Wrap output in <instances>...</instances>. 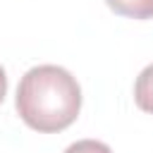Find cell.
Here are the masks:
<instances>
[{
    "instance_id": "obj_5",
    "label": "cell",
    "mask_w": 153,
    "mask_h": 153,
    "mask_svg": "<svg viewBox=\"0 0 153 153\" xmlns=\"http://www.w3.org/2000/svg\"><path fill=\"white\" fill-rule=\"evenodd\" d=\"M5 93H7V76H5V69L0 67V103H2Z\"/></svg>"
},
{
    "instance_id": "obj_3",
    "label": "cell",
    "mask_w": 153,
    "mask_h": 153,
    "mask_svg": "<svg viewBox=\"0 0 153 153\" xmlns=\"http://www.w3.org/2000/svg\"><path fill=\"white\" fill-rule=\"evenodd\" d=\"M134 100L143 112L153 115V65H148L146 69H141V74L136 76L134 84Z\"/></svg>"
},
{
    "instance_id": "obj_2",
    "label": "cell",
    "mask_w": 153,
    "mask_h": 153,
    "mask_svg": "<svg viewBox=\"0 0 153 153\" xmlns=\"http://www.w3.org/2000/svg\"><path fill=\"white\" fill-rule=\"evenodd\" d=\"M105 5L122 17H131V19L153 17V0H105Z\"/></svg>"
},
{
    "instance_id": "obj_4",
    "label": "cell",
    "mask_w": 153,
    "mask_h": 153,
    "mask_svg": "<svg viewBox=\"0 0 153 153\" xmlns=\"http://www.w3.org/2000/svg\"><path fill=\"white\" fill-rule=\"evenodd\" d=\"M65 153H112V151H110V146H105L103 141L84 139V141H76V143L67 146Z\"/></svg>"
},
{
    "instance_id": "obj_1",
    "label": "cell",
    "mask_w": 153,
    "mask_h": 153,
    "mask_svg": "<svg viewBox=\"0 0 153 153\" xmlns=\"http://www.w3.org/2000/svg\"><path fill=\"white\" fill-rule=\"evenodd\" d=\"M81 110L76 79L57 65L31 67L17 86V112L36 131L53 134L67 129Z\"/></svg>"
}]
</instances>
